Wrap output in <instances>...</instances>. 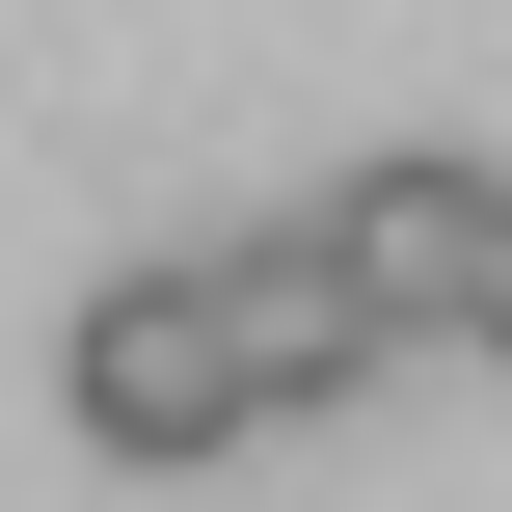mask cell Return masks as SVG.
I'll use <instances>...</instances> for the list:
<instances>
[{"label": "cell", "mask_w": 512, "mask_h": 512, "mask_svg": "<svg viewBox=\"0 0 512 512\" xmlns=\"http://www.w3.org/2000/svg\"><path fill=\"white\" fill-rule=\"evenodd\" d=\"M54 405H81V459H243V351H216V270H108L81 324H54Z\"/></svg>", "instance_id": "cell-1"}, {"label": "cell", "mask_w": 512, "mask_h": 512, "mask_svg": "<svg viewBox=\"0 0 512 512\" xmlns=\"http://www.w3.org/2000/svg\"><path fill=\"white\" fill-rule=\"evenodd\" d=\"M459 216H486V162H351V189H324V270L432 351V324H459Z\"/></svg>", "instance_id": "cell-3"}, {"label": "cell", "mask_w": 512, "mask_h": 512, "mask_svg": "<svg viewBox=\"0 0 512 512\" xmlns=\"http://www.w3.org/2000/svg\"><path fill=\"white\" fill-rule=\"evenodd\" d=\"M189 270H216V351H243V432H324V405H351V378L405 351V324H378V297L324 270V216H243V243H189Z\"/></svg>", "instance_id": "cell-2"}, {"label": "cell", "mask_w": 512, "mask_h": 512, "mask_svg": "<svg viewBox=\"0 0 512 512\" xmlns=\"http://www.w3.org/2000/svg\"><path fill=\"white\" fill-rule=\"evenodd\" d=\"M432 351H512V162H486V216H459V324Z\"/></svg>", "instance_id": "cell-4"}]
</instances>
